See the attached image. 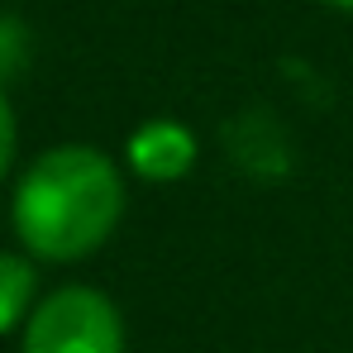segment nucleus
Segmentation results:
<instances>
[{"label":"nucleus","instance_id":"nucleus-5","mask_svg":"<svg viewBox=\"0 0 353 353\" xmlns=\"http://www.w3.org/2000/svg\"><path fill=\"white\" fill-rule=\"evenodd\" d=\"M29 67V29L14 14H0V86Z\"/></svg>","mask_w":353,"mask_h":353},{"label":"nucleus","instance_id":"nucleus-2","mask_svg":"<svg viewBox=\"0 0 353 353\" xmlns=\"http://www.w3.org/2000/svg\"><path fill=\"white\" fill-rule=\"evenodd\" d=\"M129 330L124 315L101 287L72 282L48 292L34 315L24 320V349L19 353H124Z\"/></svg>","mask_w":353,"mask_h":353},{"label":"nucleus","instance_id":"nucleus-6","mask_svg":"<svg viewBox=\"0 0 353 353\" xmlns=\"http://www.w3.org/2000/svg\"><path fill=\"white\" fill-rule=\"evenodd\" d=\"M14 148H19V124H14V105H10V96L0 86V181L14 168Z\"/></svg>","mask_w":353,"mask_h":353},{"label":"nucleus","instance_id":"nucleus-4","mask_svg":"<svg viewBox=\"0 0 353 353\" xmlns=\"http://www.w3.org/2000/svg\"><path fill=\"white\" fill-rule=\"evenodd\" d=\"M39 305V268L29 253L0 248V334L19 330Z\"/></svg>","mask_w":353,"mask_h":353},{"label":"nucleus","instance_id":"nucleus-3","mask_svg":"<svg viewBox=\"0 0 353 353\" xmlns=\"http://www.w3.org/2000/svg\"><path fill=\"white\" fill-rule=\"evenodd\" d=\"M196 163H201V139L176 115H153L134 124L119 153V168L143 186H176L196 172Z\"/></svg>","mask_w":353,"mask_h":353},{"label":"nucleus","instance_id":"nucleus-1","mask_svg":"<svg viewBox=\"0 0 353 353\" xmlns=\"http://www.w3.org/2000/svg\"><path fill=\"white\" fill-rule=\"evenodd\" d=\"M129 172L96 143H53L14 181L10 230L34 263H81L115 239Z\"/></svg>","mask_w":353,"mask_h":353},{"label":"nucleus","instance_id":"nucleus-7","mask_svg":"<svg viewBox=\"0 0 353 353\" xmlns=\"http://www.w3.org/2000/svg\"><path fill=\"white\" fill-rule=\"evenodd\" d=\"M325 5H334V10H344V14H353V0H325Z\"/></svg>","mask_w":353,"mask_h":353}]
</instances>
